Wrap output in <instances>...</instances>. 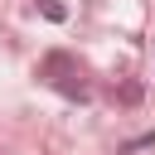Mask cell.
Segmentation results:
<instances>
[{"mask_svg":"<svg viewBox=\"0 0 155 155\" xmlns=\"http://www.w3.org/2000/svg\"><path fill=\"white\" fill-rule=\"evenodd\" d=\"M145 145H155V131H145V136H131V140H121V145H116V155H136V150H145Z\"/></svg>","mask_w":155,"mask_h":155,"instance_id":"6da1fadb","label":"cell"},{"mask_svg":"<svg viewBox=\"0 0 155 155\" xmlns=\"http://www.w3.org/2000/svg\"><path fill=\"white\" fill-rule=\"evenodd\" d=\"M39 10H44V15L53 19V24H63V19H68V10H63L58 0H39Z\"/></svg>","mask_w":155,"mask_h":155,"instance_id":"7a4b0ae2","label":"cell"}]
</instances>
